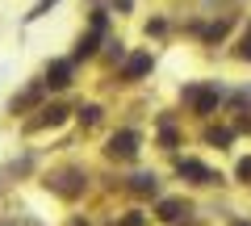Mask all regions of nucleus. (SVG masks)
Returning <instances> with one entry per match:
<instances>
[{"label": "nucleus", "instance_id": "7ed1b4c3", "mask_svg": "<svg viewBox=\"0 0 251 226\" xmlns=\"http://www.w3.org/2000/svg\"><path fill=\"white\" fill-rule=\"evenodd\" d=\"M180 176H193L197 184H209V180H214V172L201 168V163H193V159H180Z\"/></svg>", "mask_w": 251, "mask_h": 226}, {"label": "nucleus", "instance_id": "9d476101", "mask_svg": "<svg viewBox=\"0 0 251 226\" xmlns=\"http://www.w3.org/2000/svg\"><path fill=\"white\" fill-rule=\"evenodd\" d=\"M239 176H243V180H251V159H243V163H239Z\"/></svg>", "mask_w": 251, "mask_h": 226}, {"label": "nucleus", "instance_id": "39448f33", "mask_svg": "<svg viewBox=\"0 0 251 226\" xmlns=\"http://www.w3.org/2000/svg\"><path fill=\"white\" fill-rule=\"evenodd\" d=\"M180 214H184L180 201H159V218H163V222H180Z\"/></svg>", "mask_w": 251, "mask_h": 226}, {"label": "nucleus", "instance_id": "f257e3e1", "mask_svg": "<svg viewBox=\"0 0 251 226\" xmlns=\"http://www.w3.org/2000/svg\"><path fill=\"white\" fill-rule=\"evenodd\" d=\"M184 100L197 109V113H209V109L218 105V92L214 88H184Z\"/></svg>", "mask_w": 251, "mask_h": 226}, {"label": "nucleus", "instance_id": "0eeeda50", "mask_svg": "<svg viewBox=\"0 0 251 226\" xmlns=\"http://www.w3.org/2000/svg\"><path fill=\"white\" fill-rule=\"evenodd\" d=\"M134 193H155V176H134Z\"/></svg>", "mask_w": 251, "mask_h": 226}, {"label": "nucleus", "instance_id": "f03ea898", "mask_svg": "<svg viewBox=\"0 0 251 226\" xmlns=\"http://www.w3.org/2000/svg\"><path fill=\"white\" fill-rule=\"evenodd\" d=\"M134 151H138V134H130V130L113 134V143H109V155H122V159H130Z\"/></svg>", "mask_w": 251, "mask_h": 226}, {"label": "nucleus", "instance_id": "1a4fd4ad", "mask_svg": "<svg viewBox=\"0 0 251 226\" xmlns=\"http://www.w3.org/2000/svg\"><path fill=\"white\" fill-rule=\"evenodd\" d=\"M50 4H54V0H38V9H34V13H29V17H42V13H46V9H50Z\"/></svg>", "mask_w": 251, "mask_h": 226}, {"label": "nucleus", "instance_id": "20e7f679", "mask_svg": "<svg viewBox=\"0 0 251 226\" xmlns=\"http://www.w3.org/2000/svg\"><path fill=\"white\" fill-rule=\"evenodd\" d=\"M67 75H72V63H54L50 72H46V84H50V88H67Z\"/></svg>", "mask_w": 251, "mask_h": 226}, {"label": "nucleus", "instance_id": "423d86ee", "mask_svg": "<svg viewBox=\"0 0 251 226\" xmlns=\"http://www.w3.org/2000/svg\"><path fill=\"white\" fill-rule=\"evenodd\" d=\"M147 67H151V54H134V59H130V63H126V75H130V80H134V75H143Z\"/></svg>", "mask_w": 251, "mask_h": 226}, {"label": "nucleus", "instance_id": "6e6552de", "mask_svg": "<svg viewBox=\"0 0 251 226\" xmlns=\"http://www.w3.org/2000/svg\"><path fill=\"white\" fill-rule=\"evenodd\" d=\"M239 54H243V59H251V29H247V38H243V46H239Z\"/></svg>", "mask_w": 251, "mask_h": 226}, {"label": "nucleus", "instance_id": "9b49d317", "mask_svg": "<svg viewBox=\"0 0 251 226\" xmlns=\"http://www.w3.org/2000/svg\"><path fill=\"white\" fill-rule=\"evenodd\" d=\"M239 226H247V222H239Z\"/></svg>", "mask_w": 251, "mask_h": 226}]
</instances>
